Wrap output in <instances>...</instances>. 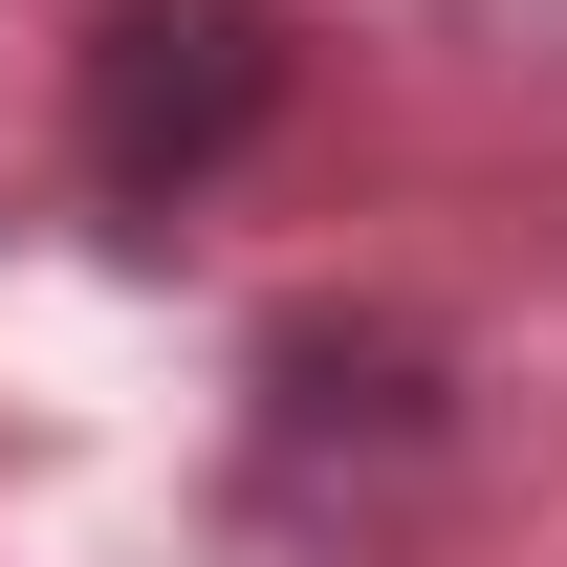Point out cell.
Listing matches in <instances>:
<instances>
[{
    "instance_id": "1",
    "label": "cell",
    "mask_w": 567,
    "mask_h": 567,
    "mask_svg": "<svg viewBox=\"0 0 567 567\" xmlns=\"http://www.w3.org/2000/svg\"><path fill=\"white\" fill-rule=\"evenodd\" d=\"M262 110H284L262 0H110V44H87V175H110V197H175V175H218Z\"/></svg>"
}]
</instances>
